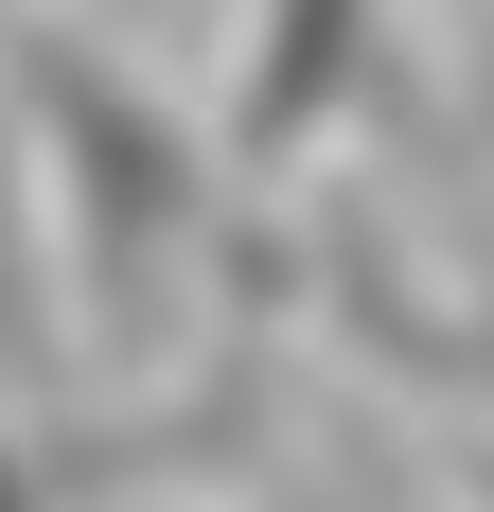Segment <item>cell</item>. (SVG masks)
Wrapping results in <instances>:
<instances>
[{
    "instance_id": "3",
    "label": "cell",
    "mask_w": 494,
    "mask_h": 512,
    "mask_svg": "<svg viewBox=\"0 0 494 512\" xmlns=\"http://www.w3.org/2000/svg\"><path fill=\"white\" fill-rule=\"evenodd\" d=\"M336 301H353V336H371L406 389H442L459 424H494V283H477V301H442V283H389L371 248H336Z\"/></svg>"
},
{
    "instance_id": "1",
    "label": "cell",
    "mask_w": 494,
    "mask_h": 512,
    "mask_svg": "<svg viewBox=\"0 0 494 512\" xmlns=\"http://www.w3.org/2000/svg\"><path fill=\"white\" fill-rule=\"evenodd\" d=\"M0 106H18V142H36V212H53V248H71L89 336H106V354H159V336L195 318V283L230 265V195H247V159L195 142L159 89H124L71 18H18Z\"/></svg>"
},
{
    "instance_id": "2",
    "label": "cell",
    "mask_w": 494,
    "mask_h": 512,
    "mask_svg": "<svg viewBox=\"0 0 494 512\" xmlns=\"http://www.w3.org/2000/svg\"><path fill=\"white\" fill-rule=\"evenodd\" d=\"M389 89V0H247L230 53V159L247 177H300L353 106Z\"/></svg>"
},
{
    "instance_id": "6",
    "label": "cell",
    "mask_w": 494,
    "mask_h": 512,
    "mask_svg": "<svg viewBox=\"0 0 494 512\" xmlns=\"http://www.w3.org/2000/svg\"><path fill=\"white\" fill-rule=\"evenodd\" d=\"M0 36H18V0H0Z\"/></svg>"
},
{
    "instance_id": "4",
    "label": "cell",
    "mask_w": 494,
    "mask_h": 512,
    "mask_svg": "<svg viewBox=\"0 0 494 512\" xmlns=\"http://www.w3.org/2000/svg\"><path fill=\"white\" fill-rule=\"evenodd\" d=\"M0 512H53V460L18 442V424H0Z\"/></svg>"
},
{
    "instance_id": "5",
    "label": "cell",
    "mask_w": 494,
    "mask_h": 512,
    "mask_svg": "<svg viewBox=\"0 0 494 512\" xmlns=\"http://www.w3.org/2000/svg\"><path fill=\"white\" fill-rule=\"evenodd\" d=\"M459 495H477V512H494V460H477V477H459Z\"/></svg>"
}]
</instances>
